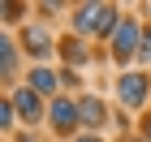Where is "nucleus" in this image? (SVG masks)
Masks as SVG:
<instances>
[{"label": "nucleus", "instance_id": "1", "mask_svg": "<svg viewBox=\"0 0 151 142\" xmlns=\"http://www.w3.org/2000/svg\"><path fill=\"white\" fill-rule=\"evenodd\" d=\"M73 26H78L82 35H116V9L112 4H82L78 17H73Z\"/></svg>", "mask_w": 151, "mask_h": 142}, {"label": "nucleus", "instance_id": "2", "mask_svg": "<svg viewBox=\"0 0 151 142\" xmlns=\"http://www.w3.org/2000/svg\"><path fill=\"white\" fill-rule=\"evenodd\" d=\"M134 43H142L138 22L121 17V26H116V35H112V56H116V60H129V56H134Z\"/></svg>", "mask_w": 151, "mask_h": 142}, {"label": "nucleus", "instance_id": "3", "mask_svg": "<svg viewBox=\"0 0 151 142\" xmlns=\"http://www.w3.org/2000/svg\"><path fill=\"white\" fill-rule=\"evenodd\" d=\"M147 73H125L121 78V86H116V95H121V103H129V108H138L142 99H147Z\"/></svg>", "mask_w": 151, "mask_h": 142}, {"label": "nucleus", "instance_id": "4", "mask_svg": "<svg viewBox=\"0 0 151 142\" xmlns=\"http://www.w3.org/2000/svg\"><path fill=\"white\" fill-rule=\"evenodd\" d=\"M78 125H82L78 103H69V99H56V103H52V129H56V133H73Z\"/></svg>", "mask_w": 151, "mask_h": 142}, {"label": "nucleus", "instance_id": "5", "mask_svg": "<svg viewBox=\"0 0 151 142\" xmlns=\"http://www.w3.org/2000/svg\"><path fill=\"white\" fill-rule=\"evenodd\" d=\"M78 116H82V125H86V129H99V125L108 121V112H104V103H99L95 95H86V99L78 103Z\"/></svg>", "mask_w": 151, "mask_h": 142}, {"label": "nucleus", "instance_id": "6", "mask_svg": "<svg viewBox=\"0 0 151 142\" xmlns=\"http://www.w3.org/2000/svg\"><path fill=\"white\" fill-rule=\"evenodd\" d=\"M13 108L22 112L26 121H39V91H30V86H22V91L13 95Z\"/></svg>", "mask_w": 151, "mask_h": 142}, {"label": "nucleus", "instance_id": "7", "mask_svg": "<svg viewBox=\"0 0 151 142\" xmlns=\"http://www.w3.org/2000/svg\"><path fill=\"white\" fill-rule=\"evenodd\" d=\"M47 47H52V39L43 35V30H26V52H30V56H47Z\"/></svg>", "mask_w": 151, "mask_h": 142}, {"label": "nucleus", "instance_id": "8", "mask_svg": "<svg viewBox=\"0 0 151 142\" xmlns=\"http://www.w3.org/2000/svg\"><path fill=\"white\" fill-rule=\"evenodd\" d=\"M30 91L52 95V91H56V73H52V69H35V73H30Z\"/></svg>", "mask_w": 151, "mask_h": 142}, {"label": "nucleus", "instance_id": "9", "mask_svg": "<svg viewBox=\"0 0 151 142\" xmlns=\"http://www.w3.org/2000/svg\"><path fill=\"white\" fill-rule=\"evenodd\" d=\"M60 56L69 60V65H82V60H86V52H82L78 39H65V43H60Z\"/></svg>", "mask_w": 151, "mask_h": 142}, {"label": "nucleus", "instance_id": "10", "mask_svg": "<svg viewBox=\"0 0 151 142\" xmlns=\"http://www.w3.org/2000/svg\"><path fill=\"white\" fill-rule=\"evenodd\" d=\"M0 52H4V78H9V73H13V43H9V39H4Z\"/></svg>", "mask_w": 151, "mask_h": 142}, {"label": "nucleus", "instance_id": "11", "mask_svg": "<svg viewBox=\"0 0 151 142\" xmlns=\"http://www.w3.org/2000/svg\"><path fill=\"white\" fill-rule=\"evenodd\" d=\"M138 47H142L138 56H142V60H151V30H142V43H138Z\"/></svg>", "mask_w": 151, "mask_h": 142}, {"label": "nucleus", "instance_id": "12", "mask_svg": "<svg viewBox=\"0 0 151 142\" xmlns=\"http://www.w3.org/2000/svg\"><path fill=\"white\" fill-rule=\"evenodd\" d=\"M13 112H17L13 103H4V108H0V125H13Z\"/></svg>", "mask_w": 151, "mask_h": 142}, {"label": "nucleus", "instance_id": "13", "mask_svg": "<svg viewBox=\"0 0 151 142\" xmlns=\"http://www.w3.org/2000/svg\"><path fill=\"white\" fill-rule=\"evenodd\" d=\"M78 142H99V138H78Z\"/></svg>", "mask_w": 151, "mask_h": 142}, {"label": "nucleus", "instance_id": "14", "mask_svg": "<svg viewBox=\"0 0 151 142\" xmlns=\"http://www.w3.org/2000/svg\"><path fill=\"white\" fill-rule=\"evenodd\" d=\"M147 138H151V121H147Z\"/></svg>", "mask_w": 151, "mask_h": 142}]
</instances>
